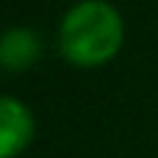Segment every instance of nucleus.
Returning <instances> with one entry per match:
<instances>
[{
    "mask_svg": "<svg viewBox=\"0 0 158 158\" xmlns=\"http://www.w3.org/2000/svg\"><path fill=\"white\" fill-rule=\"evenodd\" d=\"M42 56V39L33 28H8L0 39V64L6 72H25Z\"/></svg>",
    "mask_w": 158,
    "mask_h": 158,
    "instance_id": "7ed1b4c3",
    "label": "nucleus"
},
{
    "mask_svg": "<svg viewBox=\"0 0 158 158\" xmlns=\"http://www.w3.org/2000/svg\"><path fill=\"white\" fill-rule=\"evenodd\" d=\"M36 133V119L31 108L17 97L0 100V158H17Z\"/></svg>",
    "mask_w": 158,
    "mask_h": 158,
    "instance_id": "f03ea898",
    "label": "nucleus"
},
{
    "mask_svg": "<svg viewBox=\"0 0 158 158\" xmlns=\"http://www.w3.org/2000/svg\"><path fill=\"white\" fill-rule=\"evenodd\" d=\"M125 42L122 14L108 0H78L58 22L61 56L83 69L108 64Z\"/></svg>",
    "mask_w": 158,
    "mask_h": 158,
    "instance_id": "f257e3e1",
    "label": "nucleus"
}]
</instances>
